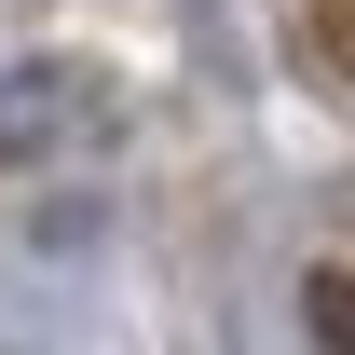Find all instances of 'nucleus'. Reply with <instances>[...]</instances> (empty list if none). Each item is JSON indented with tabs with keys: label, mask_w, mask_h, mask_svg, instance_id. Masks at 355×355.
Instances as JSON below:
<instances>
[{
	"label": "nucleus",
	"mask_w": 355,
	"mask_h": 355,
	"mask_svg": "<svg viewBox=\"0 0 355 355\" xmlns=\"http://www.w3.org/2000/svg\"><path fill=\"white\" fill-rule=\"evenodd\" d=\"M301 314H314V342H328V355H355V273H314Z\"/></svg>",
	"instance_id": "1"
},
{
	"label": "nucleus",
	"mask_w": 355,
	"mask_h": 355,
	"mask_svg": "<svg viewBox=\"0 0 355 355\" xmlns=\"http://www.w3.org/2000/svg\"><path fill=\"white\" fill-rule=\"evenodd\" d=\"M28 123H42V110H28V96H0V150H28Z\"/></svg>",
	"instance_id": "2"
}]
</instances>
